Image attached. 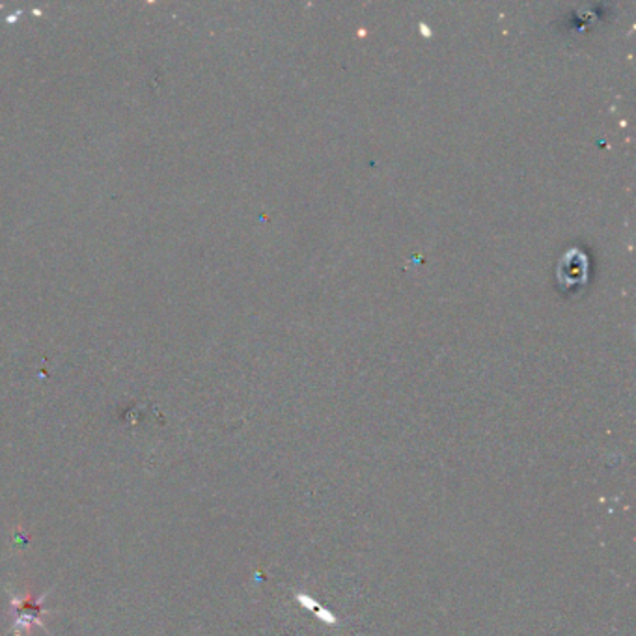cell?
Listing matches in <instances>:
<instances>
[{
	"instance_id": "cell-1",
	"label": "cell",
	"mask_w": 636,
	"mask_h": 636,
	"mask_svg": "<svg viewBox=\"0 0 636 636\" xmlns=\"http://www.w3.org/2000/svg\"><path fill=\"white\" fill-rule=\"evenodd\" d=\"M47 594L36 597L31 592L24 594L22 597H15L12 601V618H13V627L15 632H27L34 625H41V614L45 613L43 608V599Z\"/></svg>"
}]
</instances>
